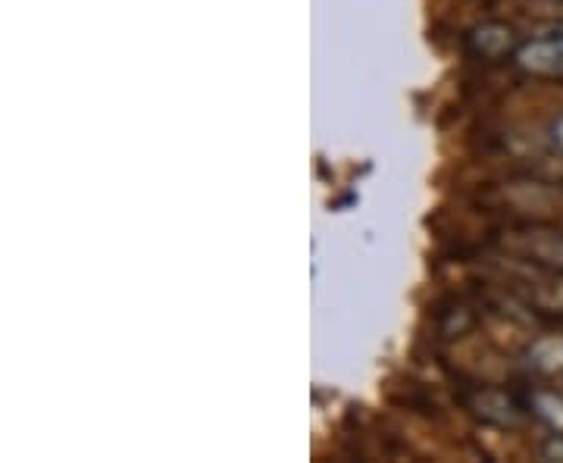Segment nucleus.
Segmentation results:
<instances>
[{
	"mask_svg": "<svg viewBox=\"0 0 563 463\" xmlns=\"http://www.w3.org/2000/svg\"><path fill=\"white\" fill-rule=\"evenodd\" d=\"M514 60L532 79H563V29L523 41Z\"/></svg>",
	"mask_w": 563,
	"mask_h": 463,
	"instance_id": "obj_1",
	"label": "nucleus"
},
{
	"mask_svg": "<svg viewBox=\"0 0 563 463\" xmlns=\"http://www.w3.org/2000/svg\"><path fill=\"white\" fill-rule=\"evenodd\" d=\"M523 41L517 38V32L507 22H483L466 35V51L479 60H504L514 57L517 47Z\"/></svg>",
	"mask_w": 563,
	"mask_h": 463,
	"instance_id": "obj_2",
	"label": "nucleus"
},
{
	"mask_svg": "<svg viewBox=\"0 0 563 463\" xmlns=\"http://www.w3.org/2000/svg\"><path fill=\"white\" fill-rule=\"evenodd\" d=\"M529 366H536L539 373H561L563 370V339L548 335L529 348Z\"/></svg>",
	"mask_w": 563,
	"mask_h": 463,
	"instance_id": "obj_4",
	"label": "nucleus"
},
{
	"mask_svg": "<svg viewBox=\"0 0 563 463\" xmlns=\"http://www.w3.org/2000/svg\"><path fill=\"white\" fill-rule=\"evenodd\" d=\"M473 410H476V417H483L485 423L501 426V429H514L523 420V407L504 392H479L473 398Z\"/></svg>",
	"mask_w": 563,
	"mask_h": 463,
	"instance_id": "obj_3",
	"label": "nucleus"
},
{
	"mask_svg": "<svg viewBox=\"0 0 563 463\" xmlns=\"http://www.w3.org/2000/svg\"><path fill=\"white\" fill-rule=\"evenodd\" d=\"M529 410L542 420L544 426H551L554 432H563V398L554 392H536L529 398Z\"/></svg>",
	"mask_w": 563,
	"mask_h": 463,
	"instance_id": "obj_6",
	"label": "nucleus"
},
{
	"mask_svg": "<svg viewBox=\"0 0 563 463\" xmlns=\"http://www.w3.org/2000/svg\"><path fill=\"white\" fill-rule=\"evenodd\" d=\"M529 257L539 263H548L554 269H563V235L561 232H548V235H532L526 244Z\"/></svg>",
	"mask_w": 563,
	"mask_h": 463,
	"instance_id": "obj_5",
	"label": "nucleus"
}]
</instances>
